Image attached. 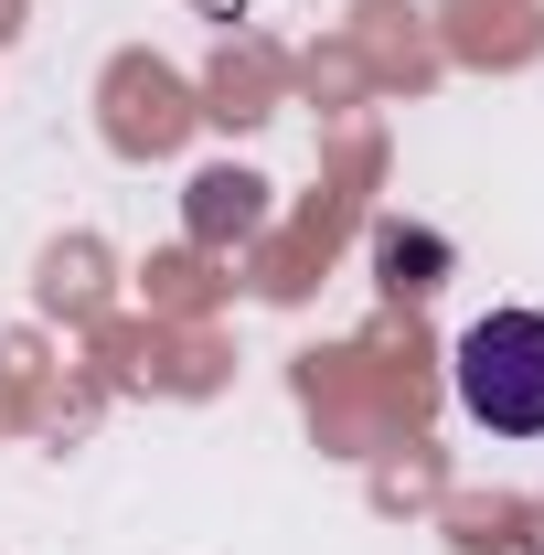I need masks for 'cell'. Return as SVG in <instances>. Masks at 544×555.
Segmentation results:
<instances>
[{
  "label": "cell",
  "instance_id": "6da1fadb",
  "mask_svg": "<svg viewBox=\"0 0 544 555\" xmlns=\"http://www.w3.org/2000/svg\"><path fill=\"white\" fill-rule=\"evenodd\" d=\"M459 406L502 438H544V310H491L459 332Z\"/></svg>",
  "mask_w": 544,
  "mask_h": 555
},
{
  "label": "cell",
  "instance_id": "7a4b0ae2",
  "mask_svg": "<svg viewBox=\"0 0 544 555\" xmlns=\"http://www.w3.org/2000/svg\"><path fill=\"white\" fill-rule=\"evenodd\" d=\"M257 214H268V193H257L246 171H204V182H193V235H246Z\"/></svg>",
  "mask_w": 544,
  "mask_h": 555
}]
</instances>
